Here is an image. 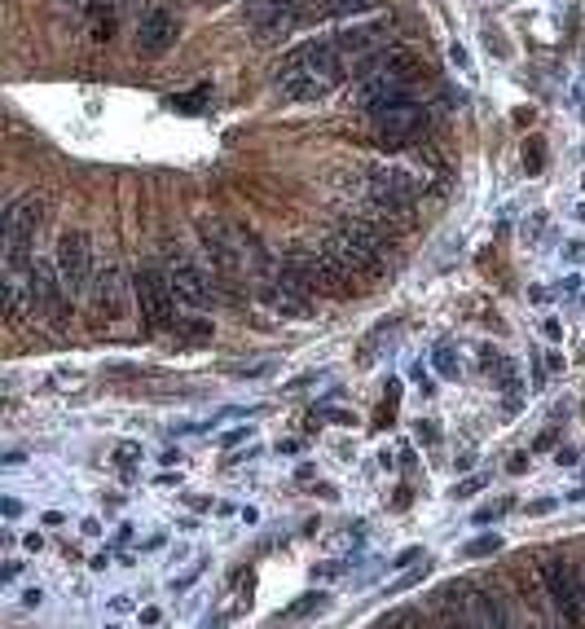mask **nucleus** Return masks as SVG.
Returning <instances> with one entry per match:
<instances>
[{
	"label": "nucleus",
	"instance_id": "nucleus-1",
	"mask_svg": "<svg viewBox=\"0 0 585 629\" xmlns=\"http://www.w3.org/2000/svg\"><path fill=\"white\" fill-rule=\"evenodd\" d=\"M418 58L405 53V49H387V53H374L356 67V84H352V106L365 111V115H379L383 106L410 98V84L418 80Z\"/></svg>",
	"mask_w": 585,
	"mask_h": 629
},
{
	"label": "nucleus",
	"instance_id": "nucleus-2",
	"mask_svg": "<svg viewBox=\"0 0 585 629\" xmlns=\"http://www.w3.org/2000/svg\"><path fill=\"white\" fill-rule=\"evenodd\" d=\"M326 260L335 264V273L344 277V282H356V277H379L383 273V264H387V243H383V234L365 221V216H352L344 221L335 234H326L322 243H317Z\"/></svg>",
	"mask_w": 585,
	"mask_h": 629
},
{
	"label": "nucleus",
	"instance_id": "nucleus-3",
	"mask_svg": "<svg viewBox=\"0 0 585 629\" xmlns=\"http://www.w3.org/2000/svg\"><path fill=\"white\" fill-rule=\"evenodd\" d=\"M423 185H427V176H418L414 168H401V163H370L356 176V194L383 216H410L418 207Z\"/></svg>",
	"mask_w": 585,
	"mask_h": 629
},
{
	"label": "nucleus",
	"instance_id": "nucleus-4",
	"mask_svg": "<svg viewBox=\"0 0 585 629\" xmlns=\"http://www.w3.org/2000/svg\"><path fill=\"white\" fill-rule=\"evenodd\" d=\"M199 239H203V252L221 277H246V273L260 277L264 273V255L255 247V239L234 221H199Z\"/></svg>",
	"mask_w": 585,
	"mask_h": 629
},
{
	"label": "nucleus",
	"instance_id": "nucleus-5",
	"mask_svg": "<svg viewBox=\"0 0 585 629\" xmlns=\"http://www.w3.org/2000/svg\"><path fill=\"white\" fill-rule=\"evenodd\" d=\"M49 221V199L44 194H22L4 212V273H22L36 260V239Z\"/></svg>",
	"mask_w": 585,
	"mask_h": 629
},
{
	"label": "nucleus",
	"instance_id": "nucleus-6",
	"mask_svg": "<svg viewBox=\"0 0 585 629\" xmlns=\"http://www.w3.org/2000/svg\"><path fill=\"white\" fill-rule=\"evenodd\" d=\"M132 295H137L145 331H172L181 322L176 317V291H172L163 268H137L132 273Z\"/></svg>",
	"mask_w": 585,
	"mask_h": 629
},
{
	"label": "nucleus",
	"instance_id": "nucleus-7",
	"mask_svg": "<svg viewBox=\"0 0 585 629\" xmlns=\"http://www.w3.org/2000/svg\"><path fill=\"white\" fill-rule=\"evenodd\" d=\"M53 264H58L62 291H67V295H84V291H89V282H93V268H98V264H93V243H89V234L67 230V234L58 239Z\"/></svg>",
	"mask_w": 585,
	"mask_h": 629
},
{
	"label": "nucleus",
	"instance_id": "nucleus-8",
	"mask_svg": "<svg viewBox=\"0 0 585 629\" xmlns=\"http://www.w3.org/2000/svg\"><path fill=\"white\" fill-rule=\"evenodd\" d=\"M255 295L273 317H291V322L309 317V291H300L282 268H264L255 282Z\"/></svg>",
	"mask_w": 585,
	"mask_h": 629
},
{
	"label": "nucleus",
	"instance_id": "nucleus-9",
	"mask_svg": "<svg viewBox=\"0 0 585 629\" xmlns=\"http://www.w3.org/2000/svg\"><path fill=\"white\" fill-rule=\"evenodd\" d=\"M176 35H181V18L172 9H163V4H150L141 13V22H137V53L159 58V53H168L176 44Z\"/></svg>",
	"mask_w": 585,
	"mask_h": 629
},
{
	"label": "nucleus",
	"instance_id": "nucleus-10",
	"mask_svg": "<svg viewBox=\"0 0 585 629\" xmlns=\"http://www.w3.org/2000/svg\"><path fill=\"white\" fill-rule=\"evenodd\" d=\"M423 128H427V106L414 102V98H401V102H392V106H383V111L374 115V132H379L383 141H392V145L418 136Z\"/></svg>",
	"mask_w": 585,
	"mask_h": 629
},
{
	"label": "nucleus",
	"instance_id": "nucleus-11",
	"mask_svg": "<svg viewBox=\"0 0 585 629\" xmlns=\"http://www.w3.org/2000/svg\"><path fill=\"white\" fill-rule=\"evenodd\" d=\"M163 273H168L172 291H176V304H185V308H208V304H212V277H208L194 260L172 255Z\"/></svg>",
	"mask_w": 585,
	"mask_h": 629
},
{
	"label": "nucleus",
	"instance_id": "nucleus-12",
	"mask_svg": "<svg viewBox=\"0 0 585 629\" xmlns=\"http://www.w3.org/2000/svg\"><path fill=\"white\" fill-rule=\"evenodd\" d=\"M89 300H93V313H98L102 322H111V326H115L119 317H123V273H119L115 260H102V264L93 268Z\"/></svg>",
	"mask_w": 585,
	"mask_h": 629
},
{
	"label": "nucleus",
	"instance_id": "nucleus-13",
	"mask_svg": "<svg viewBox=\"0 0 585 629\" xmlns=\"http://www.w3.org/2000/svg\"><path fill=\"white\" fill-rule=\"evenodd\" d=\"M542 581H546L555 608H559L568 621H582L585 603H582V590H577V568H568L564 559H546V564H542Z\"/></svg>",
	"mask_w": 585,
	"mask_h": 629
},
{
	"label": "nucleus",
	"instance_id": "nucleus-14",
	"mask_svg": "<svg viewBox=\"0 0 585 629\" xmlns=\"http://www.w3.org/2000/svg\"><path fill=\"white\" fill-rule=\"evenodd\" d=\"M471 621L475 626H506V608H502V595L497 586H471Z\"/></svg>",
	"mask_w": 585,
	"mask_h": 629
},
{
	"label": "nucleus",
	"instance_id": "nucleus-15",
	"mask_svg": "<svg viewBox=\"0 0 585 629\" xmlns=\"http://www.w3.org/2000/svg\"><path fill=\"white\" fill-rule=\"evenodd\" d=\"M432 366H436V371H441L445 378H458V375H463V362H458L454 344H441V348L432 353Z\"/></svg>",
	"mask_w": 585,
	"mask_h": 629
},
{
	"label": "nucleus",
	"instance_id": "nucleus-16",
	"mask_svg": "<svg viewBox=\"0 0 585 629\" xmlns=\"http://www.w3.org/2000/svg\"><path fill=\"white\" fill-rule=\"evenodd\" d=\"M317 9H322L326 18H352V13H365L370 0H322Z\"/></svg>",
	"mask_w": 585,
	"mask_h": 629
},
{
	"label": "nucleus",
	"instance_id": "nucleus-17",
	"mask_svg": "<svg viewBox=\"0 0 585 629\" xmlns=\"http://www.w3.org/2000/svg\"><path fill=\"white\" fill-rule=\"evenodd\" d=\"M427 572H432V564H427V559H423V564H418V568H410V572H405V577H396V581H392V586H387V599H392V595H405V590H414V586H418V581H423V577H427Z\"/></svg>",
	"mask_w": 585,
	"mask_h": 629
},
{
	"label": "nucleus",
	"instance_id": "nucleus-18",
	"mask_svg": "<svg viewBox=\"0 0 585 629\" xmlns=\"http://www.w3.org/2000/svg\"><path fill=\"white\" fill-rule=\"evenodd\" d=\"M322 608H326V595H322V590H309V595H304L300 603H291L282 617H309V612H322Z\"/></svg>",
	"mask_w": 585,
	"mask_h": 629
},
{
	"label": "nucleus",
	"instance_id": "nucleus-19",
	"mask_svg": "<svg viewBox=\"0 0 585 629\" xmlns=\"http://www.w3.org/2000/svg\"><path fill=\"white\" fill-rule=\"evenodd\" d=\"M542 234H546V212H533V216H528V221L520 225V239H524V243L533 247V243H537Z\"/></svg>",
	"mask_w": 585,
	"mask_h": 629
},
{
	"label": "nucleus",
	"instance_id": "nucleus-20",
	"mask_svg": "<svg viewBox=\"0 0 585 629\" xmlns=\"http://www.w3.org/2000/svg\"><path fill=\"white\" fill-rule=\"evenodd\" d=\"M497 550H502V537H497V532H488V537H475V541L467 546L471 559H484V555H497Z\"/></svg>",
	"mask_w": 585,
	"mask_h": 629
},
{
	"label": "nucleus",
	"instance_id": "nucleus-21",
	"mask_svg": "<svg viewBox=\"0 0 585 629\" xmlns=\"http://www.w3.org/2000/svg\"><path fill=\"white\" fill-rule=\"evenodd\" d=\"M582 291H585V273H568V277L559 282V295H564V300H577Z\"/></svg>",
	"mask_w": 585,
	"mask_h": 629
},
{
	"label": "nucleus",
	"instance_id": "nucleus-22",
	"mask_svg": "<svg viewBox=\"0 0 585 629\" xmlns=\"http://www.w3.org/2000/svg\"><path fill=\"white\" fill-rule=\"evenodd\" d=\"M564 264H577V268H582L585 264V239H568V243H564Z\"/></svg>",
	"mask_w": 585,
	"mask_h": 629
},
{
	"label": "nucleus",
	"instance_id": "nucleus-23",
	"mask_svg": "<svg viewBox=\"0 0 585 629\" xmlns=\"http://www.w3.org/2000/svg\"><path fill=\"white\" fill-rule=\"evenodd\" d=\"M418 621H423L418 612H383L379 617V626H418Z\"/></svg>",
	"mask_w": 585,
	"mask_h": 629
},
{
	"label": "nucleus",
	"instance_id": "nucleus-24",
	"mask_svg": "<svg viewBox=\"0 0 585 629\" xmlns=\"http://www.w3.org/2000/svg\"><path fill=\"white\" fill-rule=\"evenodd\" d=\"M208 98H212V93L199 89V93H190V98H172V106H176V111H199V102H208Z\"/></svg>",
	"mask_w": 585,
	"mask_h": 629
},
{
	"label": "nucleus",
	"instance_id": "nucleus-25",
	"mask_svg": "<svg viewBox=\"0 0 585 629\" xmlns=\"http://www.w3.org/2000/svg\"><path fill=\"white\" fill-rule=\"evenodd\" d=\"M484 489V476H467L463 485H454V498H475Z\"/></svg>",
	"mask_w": 585,
	"mask_h": 629
},
{
	"label": "nucleus",
	"instance_id": "nucleus-26",
	"mask_svg": "<svg viewBox=\"0 0 585 629\" xmlns=\"http://www.w3.org/2000/svg\"><path fill=\"white\" fill-rule=\"evenodd\" d=\"M524 163H528L533 172H542V163H546V154H542V141H533V145H524Z\"/></svg>",
	"mask_w": 585,
	"mask_h": 629
},
{
	"label": "nucleus",
	"instance_id": "nucleus-27",
	"mask_svg": "<svg viewBox=\"0 0 585 629\" xmlns=\"http://www.w3.org/2000/svg\"><path fill=\"white\" fill-rule=\"evenodd\" d=\"M40 603H44V590H40V586H27V590H22V608L31 612V608H40Z\"/></svg>",
	"mask_w": 585,
	"mask_h": 629
},
{
	"label": "nucleus",
	"instance_id": "nucleus-28",
	"mask_svg": "<svg viewBox=\"0 0 585 629\" xmlns=\"http://www.w3.org/2000/svg\"><path fill=\"white\" fill-rule=\"evenodd\" d=\"M115 458H119V467H132V463L141 458V449H137V445H119Z\"/></svg>",
	"mask_w": 585,
	"mask_h": 629
},
{
	"label": "nucleus",
	"instance_id": "nucleus-29",
	"mask_svg": "<svg viewBox=\"0 0 585 629\" xmlns=\"http://www.w3.org/2000/svg\"><path fill=\"white\" fill-rule=\"evenodd\" d=\"M542 335H546L551 344H559V339H564V326H559L555 317H546V322H542Z\"/></svg>",
	"mask_w": 585,
	"mask_h": 629
},
{
	"label": "nucleus",
	"instance_id": "nucleus-30",
	"mask_svg": "<svg viewBox=\"0 0 585 629\" xmlns=\"http://www.w3.org/2000/svg\"><path fill=\"white\" fill-rule=\"evenodd\" d=\"M132 612V595H115L111 599V617H128Z\"/></svg>",
	"mask_w": 585,
	"mask_h": 629
},
{
	"label": "nucleus",
	"instance_id": "nucleus-31",
	"mask_svg": "<svg viewBox=\"0 0 585 629\" xmlns=\"http://www.w3.org/2000/svg\"><path fill=\"white\" fill-rule=\"evenodd\" d=\"M18 577H22V564H18V559H9V564H4V572H0V581H4V586H13Z\"/></svg>",
	"mask_w": 585,
	"mask_h": 629
},
{
	"label": "nucleus",
	"instance_id": "nucleus-32",
	"mask_svg": "<svg viewBox=\"0 0 585 629\" xmlns=\"http://www.w3.org/2000/svg\"><path fill=\"white\" fill-rule=\"evenodd\" d=\"M230 375H238V378H264V375H269V366H234Z\"/></svg>",
	"mask_w": 585,
	"mask_h": 629
},
{
	"label": "nucleus",
	"instance_id": "nucleus-33",
	"mask_svg": "<svg viewBox=\"0 0 585 629\" xmlns=\"http://www.w3.org/2000/svg\"><path fill=\"white\" fill-rule=\"evenodd\" d=\"M450 62H454V67H458V71H467V67H471L467 49H463V44H454V49H450Z\"/></svg>",
	"mask_w": 585,
	"mask_h": 629
},
{
	"label": "nucleus",
	"instance_id": "nucleus-34",
	"mask_svg": "<svg viewBox=\"0 0 585 629\" xmlns=\"http://www.w3.org/2000/svg\"><path fill=\"white\" fill-rule=\"evenodd\" d=\"M0 510H4V519H18V515H22V503H18V498H4Z\"/></svg>",
	"mask_w": 585,
	"mask_h": 629
},
{
	"label": "nucleus",
	"instance_id": "nucleus-35",
	"mask_svg": "<svg viewBox=\"0 0 585 629\" xmlns=\"http://www.w3.org/2000/svg\"><path fill=\"white\" fill-rule=\"evenodd\" d=\"M418 440H423V445H436V427H432V423H418Z\"/></svg>",
	"mask_w": 585,
	"mask_h": 629
},
{
	"label": "nucleus",
	"instance_id": "nucleus-36",
	"mask_svg": "<svg viewBox=\"0 0 585 629\" xmlns=\"http://www.w3.org/2000/svg\"><path fill=\"white\" fill-rule=\"evenodd\" d=\"M80 528H84V537H102V524H98V519H84Z\"/></svg>",
	"mask_w": 585,
	"mask_h": 629
},
{
	"label": "nucleus",
	"instance_id": "nucleus-37",
	"mask_svg": "<svg viewBox=\"0 0 585 629\" xmlns=\"http://www.w3.org/2000/svg\"><path fill=\"white\" fill-rule=\"evenodd\" d=\"M22 546H27V550H40V546H44V537H40V532H27V537H22Z\"/></svg>",
	"mask_w": 585,
	"mask_h": 629
},
{
	"label": "nucleus",
	"instance_id": "nucleus-38",
	"mask_svg": "<svg viewBox=\"0 0 585 629\" xmlns=\"http://www.w3.org/2000/svg\"><path fill=\"white\" fill-rule=\"evenodd\" d=\"M414 559H423V550H405V555H396V568H405V564H414Z\"/></svg>",
	"mask_w": 585,
	"mask_h": 629
},
{
	"label": "nucleus",
	"instance_id": "nucleus-39",
	"mask_svg": "<svg viewBox=\"0 0 585 629\" xmlns=\"http://www.w3.org/2000/svg\"><path fill=\"white\" fill-rule=\"evenodd\" d=\"M141 621H145V626H159V621H163V612H159V608H145V612H141Z\"/></svg>",
	"mask_w": 585,
	"mask_h": 629
},
{
	"label": "nucleus",
	"instance_id": "nucleus-40",
	"mask_svg": "<svg viewBox=\"0 0 585 629\" xmlns=\"http://www.w3.org/2000/svg\"><path fill=\"white\" fill-rule=\"evenodd\" d=\"M546 510H555V503H551V498H542V503L528 506V515H546Z\"/></svg>",
	"mask_w": 585,
	"mask_h": 629
},
{
	"label": "nucleus",
	"instance_id": "nucleus-41",
	"mask_svg": "<svg viewBox=\"0 0 585 629\" xmlns=\"http://www.w3.org/2000/svg\"><path fill=\"white\" fill-rule=\"evenodd\" d=\"M577 590H582V603H585V564H577Z\"/></svg>",
	"mask_w": 585,
	"mask_h": 629
},
{
	"label": "nucleus",
	"instance_id": "nucleus-42",
	"mask_svg": "<svg viewBox=\"0 0 585 629\" xmlns=\"http://www.w3.org/2000/svg\"><path fill=\"white\" fill-rule=\"evenodd\" d=\"M203 4H225V0H203Z\"/></svg>",
	"mask_w": 585,
	"mask_h": 629
},
{
	"label": "nucleus",
	"instance_id": "nucleus-43",
	"mask_svg": "<svg viewBox=\"0 0 585 629\" xmlns=\"http://www.w3.org/2000/svg\"><path fill=\"white\" fill-rule=\"evenodd\" d=\"M582 190H585V176H582Z\"/></svg>",
	"mask_w": 585,
	"mask_h": 629
}]
</instances>
